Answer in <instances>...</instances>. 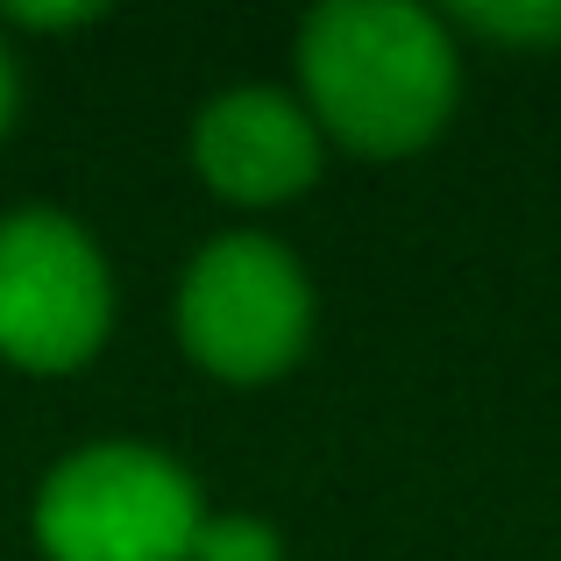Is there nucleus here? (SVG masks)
I'll use <instances>...</instances> for the list:
<instances>
[{
  "label": "nucleus",
  "instance_id": "nucleus-1",
  "mask_svg": "<svg viewBox=\"0 0 561 561\" xmlns=\"http://www.w3.org/2000/svg\"><path fill=\"white\" fill-rule=\"evenodd\" d=\"M306 114L356 157H412L448 128L462 65L448 22L412 0H328L299 28Z\"/></svg>",
  "mask_w": 561,
  "mask_h": 561
},
{
  "label": "nucleus",
  "instance_id": "nucleus-8",
  "mask_svg": "<svg viewBox=\"0 0 561 561\" xmlns=\"http://www.w3.org/2000/svg\"><path fill=\"white\" fill-rule=\"evenodd\" d=\"M14 28H85L100 22V8H8Z\"/></svg>",
  "mask_w": 561,
  "mask_h": 561
},
{
  "label": "nucleus",
  "instance_id": "nucleus-4",
  "mask_svg": "<svg viewBox=\"0 0 561 561\" xmlns=\"http://www.w3.org/2000/svg\"><path fill=\"white\" fill-rule=\"evenodd\" d=\"M114 328V277L71 214H0V363L65 377L100 356Z\"/></svg>",
  "mask_w": 561,
  "mask_h": 561
},
{
  "label": "nucleus",
  "instance_id": "nucleus-9",
  "mask_svg": "<svg viewBox=\"0 0 561 561\" xmlns=\"http://www.w3.org/2000/svg\"><path fill=\"white\" fill-rule=\"evenodd\" d=\"M14 100H22V85H14V57H8V43H0V136H8V122H14Z\"/></svg>",
  "mask_w": 561,
  "mask_h": 561
},
{
  "label": "nucleus",
  "instance_id": "nucleus-6",
  "mask_svg": "<svg viewBox=\"0 0 561 561\" xmlns=\"http://www.w3.org/2000/svg\"><path fill=\"white\" fill-rule=\"evenodd\" d=\"M448 28H469L483 43H512V50H554L561 43V0H462L440 14Z\"/></svg>",
  "mask_w": 561,
  "mask_h": 561
},
{
  "label": "nucleus",
  "instance_id": "nucleus-7",
  "mask_svg": "<svg viewBox=\"0 0 561 561\" xmlns=\"http://www.w3.org/2000/svg\"><path fill=\"white\" fill-rule=\"evenodd\" d=\"M192 561H285V540H277V526L249 519V512H206Z\"/></svg>",
  "mask_w": 561,
  "mask_h": 561
},
{
  "label": "nucleus",
  "instance_id": "nucleus-5",
  "mask_svg": "<svg viewBox=\"0 0 561 561\" xmlns=\"http://www.w3.org/2000/svg\"><path fill=\"white\" fill-rule=\"evenodd\" d=\"M192 171L234 206L299 199L320 179V128L299 100L271 85H234L192 122Z\"/></svg>",
  "mask_w": 561,
  "mask_h": 561
},
{
  "label": "nucleus",
  "instance_id": "nucleus-3",
  "mask_svg": "<svg viewBox=\"0 0 561 561\" xmlns=\"http://www.w3.org/2000/svg\"><path fill=\"white\" fill-rule=\"evenodd\" d=\"M313 334V285L271 234H220L179 285V342L199 370L228 383L285 377Z\"/></svg>",
  "mask_w": 561,
  "mask_h": 561
},
{
  "label": "nucleus",
  "instance_id": "nucleus-2",
  "mask_svg": "<svg viewBox=\"0 0 561 561\" xmlns=\"http://www.w3.org/2000/svg\"><path fill=\"white\" fill-rule=\"evenodd\" d=\"M199 483L142 440H93L36 491V548L50 561H192Z\"/></svg>",
  "mask_w": 561,
  "mask_h": 561
}]
</instances>
